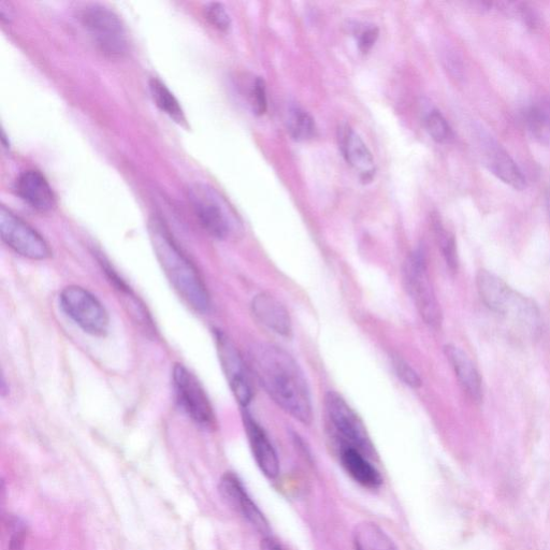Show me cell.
<instances>
[{
  "mask_svg": "<svg viewBox=\"0 0 550 550\" xmlns=\"http://www.w3.org/2000/svg\"><path fill=\"white\" fill-rule=\"evenodd\" d=\"M250 367L269 397L298 422L310 425L313 408L310 389L292 355L272 344L254 345Z\"/></svg>",
  "mask_w": 550,
  "mask_h": 550,
  "instance_id": "obj_1",
  "label": "cell"
},
{
  "mask_svg": "<svg viewBox=\"0 0 550 550\" xmlns=\"http://www.w3.org/2000/svg\"><path fill=\"white\" fill-rule=\"evenodd\" d=\"M154 250L166 277L188 306L200 313L211 307L207 286L196 267L182 252L166 225L159 219L150 222Z\"/></svg>",
  "mask_w": 550,
  "mask_h": 550,
  "instance_id": "obj_2",
  "label": "cell"
},
{
  "mask_svg": "<svg viewBox=\"0 0 550 550\" xmlns=\"http://www.w3.org/2000/svg\"><path fill=\"white\" fill-rule=\"evenodd\" d=\"M476 285L482 300L490 310L529 331L538 329L540 313L537 306L530 299L514 291L498 275L480 270L476 275Z\"/></svg>",
  "mask_w": 550,
  "mask_h": 550,
  "instance_id": "obj_3",
  "label": "cell"
},
{
  "mask_svg": "<svg viewBox=\"0 0 550 550\" xmlns=\"http://www.w3.org/2000/svg\"><path fill=\"white\" fill-rule=\"evenodd\" d=\"M79 19L101 53L110 59H121L128 52L125 27L113 11L104 6L91 5L80 12Z\"/></svg>",
  "mask_w": 550,
  "mask_h": 550,
  "instance_id": "obj_4",
  "label": "cell"
},
{
  "mask_svg": "<svg viewBox=\"0 0 550 550\" xmlns=\"http://www.w3.org/2000/svg\"><path fill=\"white\" fill-rule=\"evenodd\" d=\"M403 281L424 322L431 328H440L442 311L434 294L423 252L413 253L405 262Z\"/></svg>",
  "mask_w": 550,
  "mask_h": 550,
  "instance_id": "obj_5",
  "label": "cell"
},
{
  "mask_svg": "<svg viewBox=\"0 0 550 550\" xmlns=\"http://www.w3.org/2000/svg\"><path fill=\"white\" fill-rule=\"evenodd\" d=\"M65 314L86 334L104 337L110 325L107 310L92 293L80 286H68L60 295Z\"/></svg>",
  "mask_w": 550,
  "mask_h": 550,
  "instance_id": "obj_6",
  "label": "cell"
},
{
  "mask_svg": "<svg viewBox=\"0 0 550 550\" xmlns=\"http://www.w3.org/2000/svg\"><path fill=\"white\" fill-rule=\"evenodd\" d=\"M325 408L332 427L344 443L343 448H354L367 457L375 454L366 426L342 396L328 393Z\"/></svg>",
  "mask_w": 550,
  "mask_h": 550,
  "instance_id": "obj_7",
  "label": "cell"
},
{
  "mask_svg": "<svg viewBox=\"0 0 550 550\" xmlns=\"http://www.w3.org/2000/svg\"><path fill=\"white\" fill-rule=\"evenodd\" d=\"M173 389L183 411L200 427L211 429L215 415L206 390L196 376L183 365H176L172 371Z\"/></svg>",
  "mask_w": 550,
  "mask_h": 550,
  "instance_id": "obj_8",
  "label": "cell"
},
{
  "mask_svg": "<svg viewBox=\"0 0 550 550\" xmlns=\"http://www.w3.org/2000/svg\"><path fill=\"white\" fill-rule=\"evenodd\" d=\"M190 200L202 227L216 239H227L234 230V220L225 201L213 188L197 184L190 190Z\"/></svg>",
  "mask_w": 550,
  "mask_h": 550,
  "instance_id": "obj_9",
  "label": "cell"
},
{
  "mask_svg": "<svg viewBox=\"0 0 550 550\" xmlns=\"http://www.w3.org/2000/svg\"><path fill=\"white\" fill-rule=\"evenodd\" d=\"M0 236L10 249L25 258L45 260L51 256L45 238L5 206L0 208Z\"/></svg>",
  "mask_w": 550,
  "mask_h": 550,
  "instance_id": "obj_10",
  "label": "cell"
},
{
  "mask_svg": "<svg viewBox=\"0 0 550 550\" xmlns=\"http://www.w3.org/2000/svg\"><path fill=\"white\" fill-rule=\"evenodd\" d=\"M217 354L221 361L226 379L237 401L242 407H248L253 399L254 390L250 373L237 347L222 331L215 332Z\"/></svg>",
  "mask_w": 550,
  "mask_h": 550,
  "instance_id": "obj_11",
  "label": "cell"
},
{
  "mask_svg": "<svg viewBox=\"0 0 550 550\" xmlns=\"http://www.w3.org/2000/svg\"><path fill=\"white\" fill-rule=\"evenodd\" d=\"M220 492L225 501L249 521L258 531L269 532V524L265 515L258 509L239 477L233 472L223 475L220 482Z\"/></svg>",
  "mask_w": 550,
  "mask_h": 550,
  "instance_id": "obj_12",
  "label": "cell"
},
{
  "mask_svg": "<svg viewBox=\"0 0 550 550\" xmlns=\"http://www.w3.org/2000/svg\"><path fill=\"white\" fill-rule=\"evenodd\" d=\"M243 423L258 468L267 479H277L280 474V460L264 428L249 413L243 414Z\"/></svg>",
  "mask_w": 550,
  "mask_h": 550,
  "instance_id": "obj_13",
  "label": "cell"
},
{
  "mask_svg": "<svg viewBox=\"0 0 550 550\" xmlns=\"http://www.w3.org/2000/svg\"><path fill=\"white\" fill-rule=\"evenodd\" d=\"M480 149L483 162L491 173L515 190H524L526 178L508 152L500 147L495 140L484 139V137H482Z\"/></svg>",
  "mask_w": 550,
  "mask_h": 550,
  "instance_id": "obj_14",
  "label": "cell"
},
{
  "mask_svg": "<svg viewBox=\"0 0 550 550\" xmlns=\"http://www.w3.org/2000/svg\"><path fill=\"white\" fill-rule=\"evenodd\" d=\"M18 196L32 209L47 213L56 206V197L47 178L38 170H26L16 182Z\"/></svg>",
  "mask_w": 550,
  "mask_h": 550,
  "instance_id": "obj_15",
  "label": "cell"
},
{
  "mask_svg": "<svg viewBox=\"0 0 550 550\" xmlns=\"http://www.w3.org/2000/svg\"><path fill=\"white\" fill-rule=\"evenodd\" d=\"M252 311L264 326L283 337H291V316L282 303L269 294L257 295L252 302Z\"/></svg>",
  "mask_w": 550,
  "mask_h": 550,
  "instance_id": "obj_16",
  "label": "cell"
},
{
  "mask_svg": "<svg viewBox=\"0 0 550 550\" xmlns=\"http://www.w3.org/2000/svg\"><path fill=\"white\" fill-rule=\"evenodd\" d=\"M444 351L463 392L474 402H481L483 400L482 379L473 361L455 345H446Z\"/></svg>",
  "mask_w": 550,
  "mask_h": 550,
  "instance_id": "obj_17",
  "label": "cell"
},
{
  "mask_svg": "<svg viewBox=\"0 0 550 550\" xmlns=\"http://www.w3.org/2000/svg\"><path fill=\"white\" fill-rule=\"evenodd\" d=\"M342 151L346 162L359 173L363 181H371L375 175L372 153L360 136L350 127L342 135Z\"/></svg>",
  "mask_w": 550,
  "mask_h": 550,
  "instance_id": "obj_18",
  "label": "cell"
},
{
  "mask_svg": "<svg viewBox=\"0 0 550 550\" xmlns=\"http://www.w3.org/2000/svg\"><path fill=\"white\" fill-rule=\"evenodd\" d=\"M340 458L347 474L359 485L369 489H376L382 485L381 473L363 453L354 448H342Z\"/></svg>",
  "mask_w": 550,
  "mask_h": 550,
  "instance_id": "obj_19",
  "label": "cell"
},
{
  "mask_svg": "<svg viewBox=\"0 0 550 550\" xmlns=\"http://www.w3.org/2000/svg\"><path fill=\"white\" fill-rule=\"evenodd\" d=\"M353 538L355 550H398L392 538L380 526L370 521L357 525Z\"/></svg>",
  "mask_w": 550,
  "mask_h": 550,
  "instance_id": "obj_20",
  "label": "cell"
},
{
  "mask_svg": "<svg viewBox=\"0 0 550 550\" xmlns=\"http://www.w3.org/2000/svg\"><path fill=\"white\" fill-rule=\"evenodd\" d=\"M526 123L531 135L550 147V101H539L526 114Z\"/></svg>",
  "mask_w": 550,
  "mask_h": 550,
  "instance_id": "obj_21",
  "label": "cell"
},
{
  "mask_svg": "<svg viewBox=\"0 0 550 550\" xmlns=\"http://www.w3.org/2000/svg\"><path fill=\"white\" fill-rule=\"evenodd\" d=\"M150 90L156 106L166 113L171 120L179 124L185 122L184 112L178 99L161 80L151 79Z\"/></svg>",
  "mask_w": 550,
  "mask_h": 550,
  "instance_id": "obj_22",
  "label": "cell"
},
{
  "mask_svg": "<svg viewBox=\"0 0 550 550\" xmlns=\"http://www.w3.org/2000/svg\"><path fill=\"white\" fill-rule=\"evenodd\" d=\"M286 126L289 135L296 141H306L315 134V122L311 115L301 108L294 107L287 112Z\"/></svg>",
  "mask_w": 550,
  "mask_h": 550,
  "instance_id": "obj_23",
  "label": "cell"
},
{
  "mask_svg": "<svg viewBox=\"0 0 550 550\" xmlns=\"http://www.w3.org/2000/svg\"><path fill=\"white\" fill-rule=\"evenodd\" d=\"M433 228L447 266L453 271L457 270L458 254L455 237L445 229L439 219H433Z\"/></svg>",
  "mask_w": 550,
  "mask_h": 550,
  "instance_id": "obj_24",
  "label": "cell"
},
{
  "mask_svg": "<svg viewBox=\"0 0 550 550\" xmlns=\"http://www.w3.org/2000/svg\"><path fill=\"white\" fill-rule=\"evenodd\" d=\"M426 128L430 137L439 143H445L453 138L450 124L438 110H432L426 118Z\"/></svg>",
  "mask_w": 550,
  "mask_h": 550,
  "instance_id": "obj_25",
  "label": "cell"
},
{
  "mask_svg": "<svg viewBox=\"0 0 550 550\" xmlns=\"http://www.w3.org/2000/svg\"><path fill=\"white\" fill-rule=\"evenodd\" d=\"M205 16L211 25L217 30L226 32L229 30L231 20L225 7L220 3L209 4L205 8Z\"/></svg>",
  "mask_w": 550,
  "mask_h": 550,
  "instance_id": "obj_26",
  "label": "cell"
},
{
  "mask_svg": "<svg viewBox=\"0 0 550 550\" xmlns=\"http://www.w3.org/2000/svg\"><path fill=\"white\" fill-rule=\"evenodd\" d=\"M394 369L398 375V378L405 384L414 389L422 386V379L419 378L417 372L403 360L401 357L395 356L393 358Z\"/></svg>",
  "mask_w": 550,
  "mask_h": 550,
  "instance_id": "obj_27",
  "label": "cell"
},
{
  "mask_svg": "<svg viewBox=\"0 0 550 550\" xmlns=\"http://www.w3.org/2000/svg\"><path fill=\"white\" fill-rule=\"evenodd\" d=\"M252 104L257 115H263L266 113L268 100L266 82L263 78H257L253 85Z\"/></svg>",
  "mask_w": 550,
  "mask_h": 550,
  "instance_id": "obj_28",
  "label": "cell"
},
{
  "mask_svg": "<svg viewBox=\"0 0 550 550\" xmlns=\"http://www.w3.org/2000/svg\"><path fill=\"white\" fill-rule=\"evenodd\" d=\"M380 32L378 28L371 27L367 31L361 33L358 40V47L361 53L367 54L378 40Z\"/></svg>",
  "mask_w": 550,
  "mask_h": 550,
  "instance_id": "obj_29",
  "label": "cell"
},
{
  "mask_svg": "<svg viewBox=\"0 0 550 550\" xmlns=\"http://www.w3.org/2000/svg\"><path fill=\"white\" fill-rule=\"evenodd\" d=\"M26 530L23 526H17L13 531L9 542V550H23L25 545Z\"/></svg>",
  "mask_w": 550,
  "mask_h": 550,
  "instance_id": "obj_30",
  "label": "cell"
},
{
  "mask_svg": "<svg viewBox=\"0 0 550 550\" xmlns=\"http://www.w3.org/2000/svg\"><path fill=\"white\" fill-rule=\"evenodd\" d=\"M260 550H283L282 546L270 537H266L260 546Z\"/></svg>",
  "mask_w": 550,
  "mask_h": 550,
  "instance_id": "obj_31",
  "label": "cell"
},
{
  "mask_svg": "<svg viewBox=\"0 0 550 550\" xmlns=\"http://www.w3.org/2000/svg\"><path fill=\"white\" fill-rule=\"evenodd\" d=\"M547 202H548V209H549V213H550V190L548 192Z\"/></svg>",
  "mask_w": 550,
  "mask_h": 550,
  "instance_id": "obj_32",
  "label": "cell"
}]
</instances>
